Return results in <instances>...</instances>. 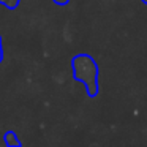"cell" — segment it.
<instances>
[{
    "label": "cell",
    "instance_id": "5b68a950",
    "mask_svg": "<svg viewBox=\"0 0 147 147\" xmlns=\"http://www.w3.org/2000/svg\"><path fill=\"white\" fill-rule=\"evenodd\" d=\"M142 3H146V5H147V0H142Z\"/></svg>",
    "mask_w": 147,
    "mask_h": 147
},
{
    "label": "cell",
    "instance_id": "7a4b0ae2",
    "mask_svg": "<svg viewBox=\"0 0 147 147\" xmlns=\"http://www.w3.org/2000/svg\"><path fill=\"white\" fill-rule=\"evenodd\" d=\"M5 144H7L8 147H19L21 146V141L18 139V134L14 133V131H7L5 133Z\"/></svg>",
    "mask_w": 147,
    "mask_h": 147
},
{
    "label": "cell",
    "instance_id": "6da1fadb",
    "mask_svg": "<svg viewBox=\"0 0 147 147\" xmlns=\"http://www.w3.org/2000/svg\"><path fill=\"white\" fill-rule=\"evenodd\" d=\"M73 76L76 81L86 86L89 96H96L98 93V65L89 54H78L71 60Z\"/></svg>",
    "mask_w": 147,
    "mask_h": 147
},
{
    "label": "cell",
    "instance_id": "3957f363",
    "mask_svg": "<svg viewBox=\"0 0 147 147\" xmlns=\"http://www.w3.org/2000/svg\"><path fill=\"white\" fill-rule=\"evenodd\" d=\"M54 3H57V5H60V7H63V5H67L70 0H52Z\"/></svg>",
    "mask_w": 147,
    "mask_h": 147
},
{
    "label": "cell",
    "instance_id": "277c9868",
    "mask_svg": "<svg viewBox=\"0 0 147 147\" xmlns=\"http://www.w3.org/2000/svg\"><path fill=\"white\" fill-rule=\"evenodd\" d=\"M2 57H3V51H2V38H0V62H2Z\"/></svg>",
    "mask_w": 147,
    "mask_h": 147
}]
</instances>
